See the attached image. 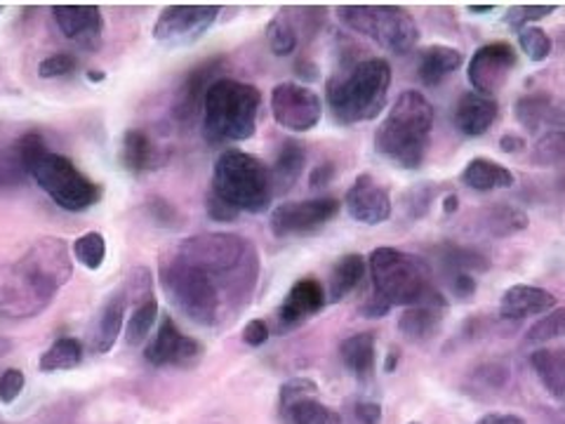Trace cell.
<instances>
[{
  "instance_id": "cell-1",
  "label": "cell",
  "mask_w": 565,
  "mask_h": 424,
  "mask_svg": "<svg viewBox=\"0 0 565 424\" xmlns=\"http://www.w3.org/2000/svg\"><path fill=\"white\" fill-rule=\"evenodd\" d=\"M74 274V259L62 239L33 241L22 257L0 264V316L22 321L43 314Z\"/></svg>"
},
{
  "instance_id": "cell-2",
  "label": "cell",
  "mask_w": 565,
  "mask_h": 424,
  "mask_svg": "<svg viewBox=\"0 0 565 424\" xmlns=\"http://www.w3.org/2000/svg\"><path fill=\"white\" fill-rule=\"evenodd\" d=\"M174 255L205 272L224 293L228 311H238L253 297L259 280L257 247L238 234H199L177 245Z\"/></svg>"
},
{
  "instance_id": "cell-3",
  "label": "cell",
  "mask_w": 565,
  "mask_h": 424,
  "mask_svg": "<svg viewBox=\"0 0 565 424\" xmlns=\"http://www.w3.org/2000/svg\"><path fill=\"white\" fill-rule=\"evenodd\" d=\"M434 132V106L417 91H405L375 132L377 151L403 170L422 168Z\"/></svg>"
},
{
  "instance_id": "cell-4",
  "label": "cell",
  "mask_w": 565,
  "mask_h": 424,
  "mask_svg": "<svg viewBox=\"0 0 565 424\" xmlns=\"http://www.w3.org/2000/svg\"><path fill=\"white\" fill-rule=\"evenodd\" d=\"M392 85V66L382 57H367L338 71L326 83V102L342 126L367 123L382 114Z\"/></svg>"
},
{
  "instance_id": "cell-5",
  "label": "cell",
  "mask_w": 565,
  "mask_h": 424,
  "mask_svg": "<svg viewBox=\"0 0 565 424\" xmlns=\"http://www.w3.org/2000/svg\"><path fill=\"white\" fill-rule=\"evenodd\" d=\"M17 151H20L24 172L60 208L68 212H83L99 201V187L66 156L52 153L39 132H26L17 141Z\"/></svg>"
},
{
  "instance_id": "cell-6",
  "label": "cell",
  "mask_w": 565,
  "mask_h": 424,
  "mask_svg": "<svg viewBox=\"0 0 565 424\" xmlns=\"http://www.w3.org/2000/svg\"><path fill=\"white\" fill-rule=\"evenodd\" d=\"M367 272L373 278V295L392 309L446 303V297L434 286L429 264L411 253L377 247L370 253Z\"/></svg>"
},
{
  "instance_id": "cell-7",
  "label": "cell",
  "mask_w": 565,
  "mask_h": 424,
  "mask_svg": "<svg viewBox=\"0 0 565 424\" xmlns=\"http://www.w3.org/2000/svg\"><path fill=\"white\" fill-rule=\"evenodd\" d=\"M262 93L253 83L220 78L210 85L203 102V137L210 145H234L257 130Z\"/></svg>"
},
{
  "instance_id": "cell-8",
  "label": "cell",
  "mask_w": 565,
  "mask_h": 424,
  "mask_svg": "<svg viewBox=\"0 0 565 424\" xmlns=\"http://www.w3.org/2000/svg\"><path fill=\"white\" fill-rule=\"evenodd\" d=\"M210 191L234 210L250 212V215L267 210L276 193L271 170L257 156L241 149H226L220 153L215 168H212Z\"/></svg>"
},
{
  "instance_id": "cell-9",
  "label": "cell",
  "mask_w": 565,
  "mask_h": 424,
  "mask_svg": "<svg viewBox=\"0 0 565 424\" xmlns=\"http://www.w3.org/2000/svg\"><path fill=\"white\" fill-rule=\"evenodd\" d=\"M161 288L172 307L199 326H215L228 311L217 283L174 253L161 262Z\"/></svg>"
},
{
  "instance_id": "cell-10",
  "label": "cell",
  "mask_w": 565,
  "mask_h": 424,
  "mask_svg": "<svg viewBox=\"0 0 565 424\" xmlns=\"http://www.w3.org/2000/svg\"><path fill=\"white\" fill-rule=\"evenodd\" d=\"M514 116L519 126L537 137L530 161L540 168L565 166V99L546 93L523 95L514 104Z\"/></svg>"
},
{
  "instance_id": "cell-11",
  "label": "cell",
  "mask_w": 565,
  "mask_h": 424,
  "mask_svg": "<svg viewBox=\"0 0 565 424\" xmlns=\"http://www.w3.org/2000/svg\"><path fill=\"white\" fill-rule=\"evenodd\" d=\"M340 20L394 55H408L419 41L415 17L401 6H340Z\"/></svg>"
},
{
  "instance_id": "cell-12",
  "label": "cell",
  "mask_w": 565,
  "mask_h": 424,
  "mask_svg": "<svg viewBox=\"0 0 565 424\" xmlns=\"http://www.w3.org/2000/svg\"><path fill=\"white\" fill-rule=\"evenodd\" d=\"M340 199L321 197L309 201H292L280 203L269 218L271 234L276 239H292V236H307L330 224L340 215Z\"/></svg>"
},
{
  "instance_id": "cell-13",
  "label": "cell",
  "mask_w": 565,
  "mask_h": 424,
  "mask_svg": "<svg viewBox=\"0 0 565 424\" xmlns=\"http://www.w3.org/2000/svg\"><path fill=\"white\" fill-rule=\"evenodd\" d=\"M269 104L274 120L290 132H309L323 116L321 97L299 83H278L271 91Z\"/></svg>"
},
{
  "instance_id": "cell-14",
  "label": "cell",
  "mask_w": 565,
  "mask_h": 424,
  "mask_svg": "<svg viewBox=\"0 0 565 424\" xmlns=\"http://www.w3.org/2000/svg\"><path fill=\"white\" fill-rule=\"evenodd\" d=\"M516 64H519V55L511 43L494 41V43L481 45L473 52L467 66V76L473 93L494 97L507 85L511 71L516 68Z\"/></svg>"
},
{
  "instance_id": "cell-15",
  "label": "cell",
  "mask_w": 565,
  "mask_h": 424,
  "mask_svg": "<svg viewBox=\"0 0 565 424\" xmlns=\"http://www.w3.org/2000/svg\"><path fill=\"white\" fill-rule=\"evenodd\" d=\"M220 6H170L153 24V39L168 45H186L199 41L217 22Z\"/></svg>"
},
{
  "instance_id": "cell-16",
  "label": "cell",
  "mask_w": 565,
  "mask_h": 424,
  "mask_svg": "<svg viewBox=\"0 0 565 424\" xmlns=\"http://www.w3.org/2000/svg\"><path fill=\"white\" fill-rule=\"evenodd\" d=\"M280 417L286 424H342L338 411L318 401V386L309 378H292L280 386Z\"/></svg>"
},
{
  "instance_id": "cell-17",
  "label": "cell",
  "mask_w": 565,
  "mask_h": 424,
  "mask_svg": "<svg viewBox=\"0 0 565 424\" xmlns=\"http://www.w3.org/2000/svg\"><path fill=\"white\" fill-rule=\"evenodd\" d=\"M201 357H203V344L177 328V324L170 316L161 318V326H158L156 335L145 349V359L153 368H166V365L189 368Z\"/></svg>"
},
{
  "instance_id": "cell-18",
  "label": "cell",
  "mask_w": 565,
  "mask_h": 424,
  "mask_svg": "<svg viewBox=\"0 0 565 424\" xmlns=\"http://www.w3.org/2000/svg\"><path fill=\"white\" fill-rule=\"evenodd\" d=\"M226 60L222 55L217 57H210L203 64L193 66L189 74L184 76L182 85L177 87V95H174V118L180 123H193L199 118V114H203V102L205 95L210 91V85L220 81L217 74L224 68Z\"/></svg>"
},
{
  "instance_id": "cell-19",
  "label": "cell",
  "mask_w": 565,
  "mask_h": 424,
  "mask_svg": "<svg viewBox=\"0 0 565 424\" xmlns=\"http://www.w3.org/2000/svg\"><path fill=\"white\" fill-rule=\"evenodd\" d=\"M344 208L351 220L365 226H375L392 218V197L370 174H359L344 197Z\"/></svg>"
},
{
  "instance_id": "cell-20",
  "label": "cell",
  "mask_w": 565,
  "mask_h": 424,
  "mask_svg": "<svg viewBox=\"0 0 565 424\" xmlns=\"http://www.w3.org/2000/svg\"><path fill=\"white\" fill-rule=\"evenodd\" d=\"M328 303L326 290L316 278H299L290 293L282 299V305L276 311V326L280 332L295 330L307 324L311 316L321 311Z\"/></svg>"
},
{
  "instance_id": "cell-21",
  "label": "cell",
  "mask_w": 565,
  "mask_h": 424,
  "mask_svg": "<svg viewBox=\"0 0 565 424\" xmlns=\"http://www.w3.org/2000/svg\"><path fill=\"white\" fill-rule=\"evenodd\" d=\"M52 17L64 39L83 50H99L104 35V17L97 6H55Z\"/></svg>"
},
{
  "instance_id": "cell-22",
  "label": "cell",
  "mask_w": 565,
  "mask_h": 424,
  "mask_svg": "<svg viewBox=\"0 0 565 424\" xmlns=\"http://www.w3.org/2000/svg\"><path fill=\"white\" fill-rule=\"evenodd\" d=\"M498 116H500L498 99L469 91L457 99L452 123L457 132H462L465 137H481L492 128V123L498 120Z\"/></svg>"
},
{
  "instance_id": "cell-23",
  "label": "cell",
  "mask_w": 565,
  "mask_h": 424,
  "mask_svg": "<svg viewBox=\"0 0 565 424\" xmlns=\"http://www.w3.org/2000/svg\"><path fill=\"white\" fill-rule=\"evenodd\" d=\"M558 299L554 293L537 286H511L500 299V316L504 321H523L530 316H542L554 311Z\"/></svg>"
},
{
  "instance_id": "cell-24",
  "label": "cell",
  "mask_w": 565,
  "mask_h": 424,
  "mask_svg": "<svg viewBox=\"0 0 565 424\" xmlns=\"http://www.w3.org/2000/svg\"><path fill=\"white\" fill-rule=\"evenodd\" d=\"M126 309L128 303L126 297L120 295V290L106 299L104 307L95 316L90 335H87V347H90L93 353H106L116 344L122 330V321H126Z\"/></svg>"
},
{
  "instance_id": "cell-25",
  "label": "cell",
  "mask_w": 565,
  "mask_h": 424,
  "mask_svg": "<svg viewBox=\"0 0 565 424\" xmlns=\"http://www.w3.org/2000/svg\"><path fill=\"white\" fill-rule=\"evenodd\" d=\"M465 57L462 52L450 45H429L419 52L417 57V76L422 85L436 87L444 83L448 76L462 66Z\"/></svg>"
},
{
  "instance_id": "cell-26",
  "label": "cell",
  "mask_w": 565,
  "mask_h": 424,
  "mask_svg": "<svg viewBox=\"0 0 565 424\" xmlns=\"http://www.w3.org/2000/svg\"><path fill=\"white\" fill-rule=\"evenodd\" d=\"M446 303L408 307L398 318V332L411 342H427L444 326Z\"/></svg>"
},
{
  "instance_id": "cell-27",
  "label": "cell",
  "mask_w": 565,
  "mask_h": 424,
  "mask_svg": "<svg viewBox=\"0 0 565 424\" xmlns=\"http://www.w3.org/2000/svg\"><path fill=\"white\" fill-rule=\"evenodd\" d=\"M459 180H462V184L469 187L471 191L492 193V191L514 187L516 177L507 166L490 161V158H471V161L465 166L462 174H459Z\"/></svg>"
},
{
  "instance_id": "cell-28",
  "label": "cell",
  "mask_w": 565,
  "mask_h": 424,
  "mask_svg": "<svg viewBox=\"0 0 565 424\" xmlns=\"http://www.w3.org/2000/svg\"><path fill=\"white\" fill-rule=\"evenodd\" d=\"M377 340L373 332H356L340 344V359L353 378L367 380L375 373Z\"/></svg>"
},
{
  "instance_id": "cell-29",
  "label": "cell",
  "mask_w": 565,
  "mask_h": 424,
  "mask_svg": "<svg viewBox=\"0 0 565 424\" xmlns=\"http://www.w3.org/2000/svg\"><path fill=\"white\" fill-rule=\"evenodd\" d=\"M527 215L516 208V205H509V203H494V205H486L479 212V226L481 232L492 236V239H509V236H516L527 229Z\"/></svg>"
},
{
  "instance_id": "cell-30",
  "label": "cell",
  "mask_w": 565,
  "mask_h": 424,
  "mask_svg": "<svg viewBox=\"0 0 565 424\" xmlns=\"http://www.w3.org/2000/svg\"><path fill=\"white\" fill-rule=\"evenodd\" d=\"M367 272V262L363 255H344L340 262L334 264L330 276H328V303H342L347 295H351L361 286V280Z\"/></svg>"
},
{
  "instance_id": "cell-31",
  "label": "cell",
  "mask_w": 565,
  "mask_h": 424,
  "mask_svg": "<svg viewBox=\"0 0 565 424\" xmlns=\"http://www.w3.org/2000/svg\"><path fill=\"white\" fill-rule=\"evenodd\" d=\"M530 365L546 392L556 399H565V349H537L530 353Z\"/></svg>"
},
{
  "instance_id": "cell-32",
  "label": "cell",
  "mask_w": 565,
  "mask_h": 424,
  "mask_svg": "<svg viewBox=\"0 0 565 424\" xmlns=\"http://www.w3.org/2000/svg\"><path fill=\"white\" fill-rule=\"evenodd\" d=\"M305 166H307L305 147L299 145V141H286L271 166L274 191H282V193L290 191L299 182V177H302Z\"/></svg>"
},
{
  "instance_id": "cell-33",
  "label": "cell",
  "mask_w": 565,
  "mask_h": 424,
  "mask_svg": "<svg viewBox=\"0 0 565 424\" xmlns=\"http://www.w3.org/2000/svg\"><path fill=\"white\" fill-rule=\"evenodd\" d=\"M436 255L444 264V269L448 276L452 274H476V272H486L490 267V262L486 255L479 251H469V247H459L452 243H444L436 247Z\"/></svg>"
},
{
  "instance_id": "cell-34",
  "label": "cell",
  "mask_w": 565,
  "mask_h": 424,
  "mask_svg": "<svg viewBox=\"0 0 565 424\" xmlns=\"http://www.w3.org/2000/svg\"><path fill=\"white\" fill-rule=\"evenodd\" d=\"M153 163V145L145 130H128L122 137V166L130 174L147 172Z\"/></svg>"
},
{
  "instance_id": "cell-35",
  "label": "cell",
  "mask_w": 565,
  "mask_h": 424,
  "mask_svg": "<svg viewBox=\"0 0 565 424\" xmlns=\"http://www.w3.org/2000/svg\"><path fill=\"white\" fill-rule=\"evenodd\" d=\"M83 361V344L76 338H62L52 344L41 357L43 373H60V370H71Z\"/></svg>"
},
{
  "instance_id": "cell-36",
  "label": "cell",
  "mask_w": 565,
  "mask_h": 424,
  "mask_svg": "<svg viewBox=\"0 0 565 424\" xmlns=\"http://www.w3.org/2000/svg\"><path fill=\"white\" fill-rule=\"evenodd\" d=\"M267 43L276 57H290L299 45V35L286 14L276 17L267 26Z\"/></svg>"
},
{
  "instance_id": "cell-37",
  "label": "cell",
  "mask_w": 565,
  "mask_h": 424,
  "mask_svg": "<svg viewBox=\"0 0 565 424\" xmlns=\"http://www.w3.org/2000/svg\"><path fill=\"white\" fill-rule=\"evenodd\" d=\"M158 321V303L151 297L147 303H141L132 309V316L128 321V330H126V340L130 347H137L149 338V332L153 328V324Z\"/></svg>"
},
{
  "instance_id": "cell-38",
  "label": "cell",
  "mask_w": 565,
  "mask_h": 424,
  "mask_svg": "<svg viewBox=\"0 0 565 424\" xmlns=\"http://www.w3.org/2000/svg\"><path fill=\"white\" fill-rule=\"evenodd\" d=\"M519 47L530 62H546L554 52V41L544 29L527 26L519 31Z\"/></svg>"
},
{
  "instance_id": "cell-39",
  "label": "cell",
  "mask_w": 565,
  "mask_h": 424,
  "mask_svg": "<svg viewBox=\"0 0 565 424\" xmlns=\"http://www.w3.org/2000/svg\"><path fill=\"white\" fill-rule=\"evenodd\" d=\"M106 257V241L99 232H87L74 243V259L85 269L97 272Z\"/></svg>"
},
{
  "instance_id": "cell-40",
  "label": "cell",
  "mask_w": 565,
  "mask_h": 424,
  "mask_svg": "<svg viewBox=\"0 0 565 424\" xmlns=\"http://www.w3.org/2000/svg\"><path fill=\"white\" fill-rule=\"evenodd\" d=\"M565 335V307H556L554 311L546 314L544 318L527 330L525 342L527 344H546L552 340H558Z\"/></svg>"
},
{
  "instance_id": "cell-41",
  "label": "cell",
  "mask_w": 565,
  "mask_h": 424,
  "mask_svg": "<svg viewBox=\"0 0 565 424\" xmlns=\"http://www.w3.org/2000/svg\"><path fill=\"white\" fill-rule=\"evenodd\" d=\"M120 295L126 297L128 305L135 303V307L141 305V303H147V299L153 297V276H151V272L147 267H135L128 274L126 283H122Z\"/></svg>"
},
{
  "instance_id": "cell-42",
  "label": "cell",
  "mask_w": 565,
  "mask_h": 424,
  "mask_svg": "<svg viewBox=\"0 0 565 424\" xmlns=\"http://www.w3.org/2000/svg\"><path fill=\"white\" fill-rule=\"evenodd\" d=\"M552 12H556V6H516L507 10L504 14V26L514 29L516 33L527 29V26H535V22L544 20V17H550Z\"/></svg>"
},
{
  "instance_id": "cell-43",
  "label": "cell",
  "mask_w": 565,
  "mask_h": 424,
  "mask_svg": "<svg viewBox=\"0 0 565 424\" xmlns=\"http://www.w3.org/2000/svg\"><path fill=\"white\" fill-rule=\"evenodd\" d=\"M24 166L17 151V141L12 147H0V187L20 184L24 180Z\"/></svg>"
},
{
  "instance_id": "cell-44",
  "label": "cell",
  "mask_w": 565,
  "mask_h": 424,
  "mask_svg": "<svg viewBox=\"0 0 565 424\" xmlns=\"http://www.w3.org/2000/svg\"><path fill=\"white\" fill-rule=\"evenodd\" d=\"M342 424H382V409L375 401H353L340 413Z\"/></svg>"
},
{
  "instance_id": "cell-45",
  "label": "cell",
  "mask_w": 565,
  "mask_h": 424,
  "mask_svg": "<svg viewBox=\"0 0 565 424\" xmlns=\"http://www.w3.org/2000/svg\"><path fill=\"white\" fill-rule=\"evenodd\" d=\"M78 66V60L74 55H68V52H55V55L45 57L39 64V76L41 78H64L68 74H74Z\"/></svg>"
},
{
  "instance_id": "cell-46",
  "label": "cell",
  "mask_w": 565,
  "mask_h": 424,
  "mask_svg": "<svg viewBox=\"0 0 565 424\" xmlns=\"http://www.w3.org/2000/svg\"><path fill=\"white\" fill-rule=\"evenodd\" d=\"M26 378L20 368H8L3 375H0V403H14L24 392Z\"/></svg>"
},
{
  "instance_id": "cell-47",
  "label": "cell",
  "mask_w": 565,
  "mask_h": 424,
  "mask_svg": "<svg viewBox=\"0 0 565 424\" xmlns=\"http://www.w3.org/2000/svg\"><path fill=\"white\" fill-rule=\"evenodd\" d=\"M205 210H207V218L215 220V222H234L241 212L234 210L228 203H224L220 197H215V193H207L205 199Z\"/></svg>"
},
{
  "instance_id": "cell-48",
  "label": "cell",
  "mask_w": 565,
  "mask_h": 424,
  "mask_svg": "<svg viewBox=\"0 0 565 424\" xmlns=\"http://www.w3.org/2000/svg\"><path fill=\"white\" fill-rule=\"evenodd\" d=\"M243 342L247 347H264L269 342V326L267 321H262V318H253L250 324L243 328Z\"/></svg>"
},
{
  "instance_id": "cell-49",
  "label": "cell",
  "mask_w": 565,
  "mask_h": 424,
  "mask_svg": "<svg viewBox=\"0 0 565 424\" xmlns=\"http://www.w3.org/2000/svg\"><path fill=\"white\" fill-rule=\"evenodd\" d=\"M450 278V288L455 293V297L467 299L476 293V276L473 274H452Z\"/></svg>"
},
{
  "instance_id": "cell-50",
  "label": "cell",
  "mask_w": 565,
  "mask_h": 424,
  "mask_svg": "<svg viewBox=\"0 0 565 424\" xmlns=\"http://www.w3.org/2000/svg\"><path fill=\"white\" fill-rule=\"evenodd\" d=\"M500 149L504 153H519V151L525 149V139L521 135H516V132H509V135H504L500 139Z\"/></svg>"
},
{
  "instance_id": "cell-51",
  "label": "cell",
  "mask_w": 565,
  "mask_h": 424,
  "mask_svg": "<svg viewBox=\"0 0 565 424\" xmlns=\"http://www.w3.org/2000/svg\"><path fill=\"white\" fill-rule=\"evenodd\" d=\"M476 424H525V422L511 413H488Z\"/></svg>"
},
{
  "instance_id": "cell-52",
  "label": "cell",
  "mask_w": 565,
  "mask_h": 424,
  "mask_svg": "<svg viewBox=\"0 0 565 424\" xmlns=\"http://www.w3.org/2000/svg\"><path fill=\"white\" fill-rule=\"evenodd\" d=\"M332 174H334V168L330 166V163H326V166H321V168H316L313 172H311V187L313 189H318V187H326L330 180H332Z\"/></svg>"
},
{
  "instance_id": "cell-53",
  "label": "cell",
  "mask_w": 565,
  "mask_h": 424,
  "mask_svg": "<svg viewBox=\"0 0 565 424\" xmlns=\"http://www.w3.org/2000/svg\"><path fill=\"white\" fill-rule=\"evenodd\" d=\"M394 365H398V351H392V353H388V357H386V363H384L386 373H392Z\"/></svg>"
},
{
  "instance_id": "cell-54",
  "label": "cell",
  "mask_w": 565,
  "mask_h": 424,
  "mask_svg": "<svg viewBox=\"0 0 565 424\" xmlns=\"http://www.w3.org/2000/svg\"><path fill=\"white\" fill-rule=\"evenodd\" d=\"M10 351H12V340H8V338H3V335H0V359L8 357Z\"/></svg>"
},
{
  "instance_id": "cell-55",
  "label": "cell",
  "mask_w": 565,
  "mask_h": 424,
  "mask_svg": "<svg viewBox=\"0 0 565 424\" xmlns=\"http://www.w3.org/2000/svg\"><path fill=\"white\" fill-rule=\"evenodd\" d=\"M87 81H90V83H102L104 74H102V71H87Z\"/></svg>"
},
{
  "instance_id": "cell-56",
  "label": "cell",
  "mask_w": 565,
  "mask_h": 424,
  "mask_svg": "<svg viewBox=\"0 0 565 424\" xmlns=\"http://www.w3.org/2000/svg\"><path fill=\"white\" fill-rule=\"evenodd\" d=\"M457 210V197L452 193V197L446 199V212H455Z\"/></svg>"
},
{
  "instance_id": "cell-57",
  "label": "cell",
  "mask_w": 565,
  "mask_h": 424,
  "mask_svg": "<svg viewBox=\"0 0 565 424\" xmlns=\"http://www.w3.org/2000/svg\"><path fill=\"white\" fill-rule=\"evenodd\" d=\"M471 12H492L494 6H469Z\"/></svg>"
},
{
  "instance_id": "cell-58",
  "label": "cell",
  "mask_w": 565,
  "mask_h": 424,
  "mask_svg": "<svg viewBox=\"0 0 565 424\" xmlns=\"http://www.w3.org/2000/svg\"><path fill=\"white\" fill-rule=\"evenodd\" d=\"M411 424H419V422H411Z\"/></svg>"
},
{
  "instance_id": "cell-59",
  "label": "cell",
  "mask_w": 565,
  "mask_h": 424,
  "mask_svg": "<svg viewBox=\"0 0 565 424\" xmlns=\"http://www.w3.org/2000/svg\"><path fill=\"white\" fill-rule=\"evenodd\" d=\"M0 12H3V8H0Z\"/></svg>"
}]
</instances>
